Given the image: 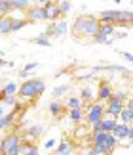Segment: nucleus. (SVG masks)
<instances>
[{
	"instance_id": "nucleus-33",
	"label": "nucleus",
	"mask_w": 133,
	"mask_h": 155,
	"mask_svg": "<svg viewBox=\"0 0 133 155\" xmlns=\"http://www.w3.org/2000/svg\"><path fill=\"white\" fill-rule=\"evenodd\" d=\"M120 56H122L125 61H129V63H133V54H128V52H120Z\"/></svg>"
},
{
	"instance_id": "nucleus-32",
	"label": "nucleus",
	"mask_w": 133,
	"mask_h": 155,
	"mask_svg": "<svg viewBox=\"0 0 133 155\" xmlns=\"http://www.w3.org/2000/svg\"><path fill=\"white\" fill-rule=\"evenodd\" d=\"M114 96H116V98H120V100H122V102H125V100H128V92L120 90V92H114Z\"/></svg>"
},
{
	"instance_id": "nucleus-16",
	"label": "nucleus",
	"mask_w": 133,
	"mask_h": 155,
	"mask_svg": "<svg viewBox=\"0 0 133 155\" xmlns=\"http://www.w3.org/2000/svg\"><path fill=\"white\" fill-rule=\"evenodd\" d=\"M99 127H101V130L103 132H112L114 130V127H116V119L114 117H103V121L99 123Z\"/></svg>"
},
{
	"instance_id": "nucleus-45",
	"label": "nucleus",
	"mask_w": 133,
	"mask_h": 155,
	"mask_svg": "<svg viewBox=\"0 0 133 155\" xmlns=\"http://www.w3.org/2000/svg\"><path fill=\"white\" fill-rule=\"evenodd\" d=\"M36 2H40V4H42V6H44V0H36Z\"/></svg>"
},
{
	"instance_id": "nucleus-44",
	"label": "nucleus",
	"mask_w": 133,
	"mask_h": 155,
	"mask_svg": "<svg viewBox=\"0 0 133 155\" xmlns=\"http://www.w3.org/2000/svg\"><path fill=\"white\" fill-rule=\"evenodd\" d=\"M0 19H2V17H0ZM0 35H2V21H0Z\"/></svg>"
},
{
	"instance_id": "nucleus-48",
	"label": "nucleus",
	"mask_w": 133,
	"mask_h": 155,
	"mask_svg": "<svg viewBox=\"0 0 133 155\" xmlns=\"http://www.w3.org/2000/svg\"><path fill=\"white\" fill-rule=\"evenodd\" d=\"M131 2H133V0H131Z\"/></svg>"
},
{
	"instance_id": "nucleus-2",
	"label": "nucleus",
	"mask_w": 133,
	"mask_h": 155,
	"mask_svg": "<svg viewBox=\"0 0 133 155\" xmlns=\"http://www.w3.org/2000/svg\"><path fill=\"white\" fill-rule=\"evenodd\" d=\"M103 117H105V105L101 102H91V104H86V109H84V121L88 124H93L95 123H101Z\"/></svg>"
},
{
	"instance_id": "nucleus-12",
	"label": "nucleus",
	"mask_w": 133,
	"mask_h": 155,
	"mask_svg": "<svg viewBox=\"0 0 133 155\" xmlns=\"http://www.w3.org/2000/svg\"><path fill=\"white\" fill-rule=\"evenodd\" d=\"M101 23H118V17H120V10H105L97 15Z\"/></svg>"
},
{
	"instance_id": "nucleus-1",
	"label": "nucleus",
	"mask_w": 133,
	"mask_h": 155,
	"mask_svg": "<svg viewBox=\"0 0 133 155\" xmlns=\"http://www.w3.org/2000/svg\"><path fill=\"white\" fill-rule=\"evenodd\" d=\"M44 90H46V82L42 79H25V82H21L17 94H19L21 102H29V105H32L34 102H38V98L44 94Z\"/></svg>"
},
{
	"instance_id": "nucleus-43",
	"label": "nucleus",
	"mask_w": 133,
	"mask_h": 155,
	"mask_svg": "<svg viewBox=\"0 0 133 155\" xmlns=\"http://www.w3.org/2000/svg\"><path fill=\"white\" fill-rule=\"evenodd\" d=\"M4 65H8V63H6L4 59H0V67H4Z\"/></svg>"
},
{
	"instance_id": "nucleus-5",
	"label": "nucleus",
	"mask_w": 133,
	"mask_h": 155,
	"mask_svg": "<svg viewBox=\"0 0 133 155\" xmlns=\"http://www.w3.org/2000/svg\"><path fill=\"white\" fill-rule=\"evenodd\" d=\"M112 86H110V82L108 81H105V79H101L99 81V88H97V102H101V104H107L108 100H110V96H112Z\"/></svg>"
},
{
	"instance_id": "nucleus-27",
	"label": "nucleus",
	"mask_w": 133,
	"mask_h": 155,
	"mask_svg": "<svg viewBox=\"0 0 133 155\" xmlns=\"http://www.w3.org/2000/svg\"><path fill=\"white\" fill-rule=\"evenodd\" d=\"M69 109H76V107H82V100L80 98H76V96H70L69 100H66V104H65Z\"/></svg>"
},
{
	"instance_id": "nucleus-14",
	"label": "nucleus",
	"mask_w": 133,
	"mask_h": 155,
	"mask_svg": "<svg viewBox=\"0 0 133 155\" xmlns=\"http://www.w3.org/2000/svg\"><path fill=\"white\" fill-rule=\"evenodd\" d=\"M116 27H125V29H129L133 27V12H120V17H118V23H116Z\"/></svg>"
},
{
	"instance_id": "nucleus-10",
	"label": "nucleus",
	"mask_w": 133,
	"mask_h": 155,
	"mask_svg": "<svg viewBox=\"0 0 133 155\" xmlns=\"http://www.w3.org/2000/svg\"><path fill=\"white\" fill-rule=\"evenodd\" d=\"M48 109H50V113L57 119V121H59V119H63L65 115H69V107H66L65 104H61V102H57V100H55V102H51Z\"/></svg>"
},
{
	"instance_id": "nucleus-19",
	"label": "nucleus",
	"mask_w": 133,
	"mask_h": 155,
	"mask_svg": "<svg viewBox=\"0 0 133 155\" xmlns=\"http://www.w3.org/2000/svg\"><path fill=\"white\" fill-rule=\"evenodd\" d=\"M29 19H23V17H11V33H15V31H21L23 27H27L29 25Z\"/></svg>"
},
{
	"instance_id": "nucleus-42",
	"label": "nucleus",
	"mask_w": 133,
	"mask_h": 155,
	"mask_svg": "<svg viewBox=\"0 0 133 155\" xmlns=\"http://www.w3.org/2000/svg\"><path fill=\"white\" fill-rule=\"evenodd\" d=\"M46 2H48V4H53V2H57V0H44V4H46Z\"/></svg>"
},
{
	"instance_id": "nucleus-9",
	"label": "nucleus",
	"mask_w": 133,
	"mask_h": 155,
	"mask_svg": "<svg viewBox=\"0 0 133 155\" xmlns=\"http://www.w3.org/2000/svg\"><path fill=\"white\" fill-rule=\"evenodd\" d=\"M99 31V17L86 15V27H84V37H93Z\"/></svg>"
},
{
	"instance_id": "nucleus-34",
	"label": "nucleus",
	"mask_w": 133,
	"mask_h": 155,
	"mask_svg": "<svg viewBox=\"0 0 133 155\" xmlns=\"http://www.w3.org/2000/svg\"><path fill=\"white\" fill-rule=\"evenodd\" d=\"M36 67H38V63L32 61V63H27L25 67H23V71H27V73H29V71H32V69H36Z\"/></svg>"
},
{
	"instance_id": "nucleus-36",
	"label": "nucleus",
	"mask_w": 133,
	"mask_h": 155,
	"mask_svg": "<svg viewBox=\"0 0 133 155\" xmlns=\"http://www.w3.org/2000/svg\"><path fill=\"white\" fill-rule=\"evenodd\" d=\"M46 147H48V150H51V147H55V140H48V142H46Z\"/></svg>"
},
{
	"instance_id": "nucleus-23",
	"label": "nucleus",
	"mask_w": 133,
	"mask_h": 155,
	"mask_svg": "<svg viewBox=\"0 0 133 155\" xmlns=\"http://www.w3.org/2000/svg\"><path fill=\"white\" fill-rule=\"evenodd\" d=\"M14 8H11V0H0V17L10 15Z\"/></svg>"
},
{
	"instance_id": "nucleus-39",
	"label": "nucleus",
	"mask_w": 133,
	"mask_h": 155,
	"mask_svg": "<svg viewBox=\"0 0 133 155\" xmlns=\"http://www.w3.org/2000/svg\"><path fill=\"white\" fill-rule=\"evenodd\" d=\"M19 77H21V79H27V77H29V73H27V71H23V69H21V71H19Z\"/></svg>"
},
{
	"instance_id": "nucleus-8",
	"label": "nucleus",
	"mask_w": 133,
	"mask_h": 155,
	"mask_svg": "<svg viewBox=\"0 0 133 155\" xmlns=\"http://www.w3.org/2000/svg\"><path fill=\"white\" fill-rule=\"evenodd\" d=\"M19 151H21V155H38V144H36V140H31V138L23 136Z\"/></svg>"
},
{
	"instance_id": "nucleus-15",
	"label": "nucleus",
	"mask_w": 133,
	"mask_h": 155,
	"mask_svg": "<svg viewBox=\"0 0 133 155\" xmlns=\"http://www.w3.org/2000/svg\"><path fill=\"white\" fill-rule=\"evenodd\" d=\"M74 150H76V146L72 144L70 140H66V138H65V140L61 142V144L57 146L55 155H72V151H74Z\"/></svg>"
},
{
	"instance_id": "nucleus-31",
	"label": "nucleus",
	"mask_w": 133,
	"mask_h": 155,
	"mask_svg": "<svg viewBox=\"0 0 133 155\" xmlns=\"http://www.w3.org/2000/svg\"><path fill=\"white\" fill-rule=\"evenodd\" d=\"M17 102H19V98H17L15 94H8V96H6V100H4L6 105H15Z\"/></svg>"
},
{
	"instance_id": "nucleus-29",
	"label": "nucleus",
	"mask_w": 133,
	"mask_h": 155,
	"mask_svg": "<svg viewBox=\"0 0 133 155\" xmlns=\"http://www.w3.org/2000/svg\"><path fill=\"white\" fill-rule=\"evenodd\" d=\"M65 92H69V84H61V86H57L51 94H53V98H61Z\"/></svg>"
},
{
	"instance_id": "nucleus-18",
	"label": "nucleus",
	"mask_w": 133,
	"mask_h": 155,
	"mask_svg": "<svg viewBox=\"0 0 133 155\" xmlns=\"http://www.w3.org/2000/svg\"><path fill=\"white\" fill-rule=\"evenodd\" d=\"M69 119L72 123H76V124H80L84 121V109L82 107H76V109H69Z\"/></svg>"
},
{
	"instance_id": "nucleus-11",
	"label": "nucleus",
	"mask_w": 133,
	"mask_h": 155,
	"mask_svg": "<svg viewBox=\"0 0 133 155\" xmlns=\"http://www.w3.org/2000/svg\"><path fill=\"white\" fill-rule=\"evenodd\" d=\"M84 27H86V15H78L74 23H72V37L76 40H80V37H84Z\"/></svg>"
},
{
	"instance_id": "nucleus-17",
	"label": "nucleus",
	"mask_w": 133,
	"mask_h": 155,
	"mask_svg": "<svg viewBox=\"0 0 133 155\" xmlns=\"http://www.w3.org/2000/svg\"><path fill=\"white\" fill-rule=\"evenodd\" d=\"M128 128H129V124H125V123H116V127H114L112 134L116 136L118 140H125V136H128Z\"/></svg>"
},
{
	"instance_id": "nucleus-3",
	"label": "nucleus",
	"mask_w": 133,
	"mask_h": 155,
	"mask_svg": "<svg viewBox=\"0 0 133 155\" xmlns=\"http://www.w3.org/2000/svg\"><path fill=\"white\" fill-rule=\"evenodd\" d=\"M19 146H21V136H19V130H14L8 132L4 136V151L6 155H19Z\"/></svg>"
},
{
	"instance_id": "nucleus-46",
	"label": "nucleus",
	"mask_w": 133,
	"mask_h": 155,
	"mask_svg": "<svg viewBox=\"0 0 133 155\" xmlns=\"http://www.w3.org/2000/svg\"><path fill=\"white\" fill-rule=\"evenodd\" d=\"M0 155H6V153H0Z\"/></svg>"
},
{
	"instance_id": "nucleus-47",
	"label": "nucleus",
	"mask_w": 133,
	"mask_h": 155,
	"mask_svg": "<svg viewBox=\"0 0 133 155\" xmlns=\"http://www.w3.org/2000/svg\"><path fill=\"white\" fill-rule=\"evenodd\" d=\"M50 155H55V153H50Z\"/></svg>"
},
{
	"instance_id": "nucleus-37",
	"label": "nucleus",
	"mask_w": 133,
	"mask_h": 155,
	"mask_svg": "<svg viewBox=\"0 0 133 155\" xmlns=\"http://www.w3.org/2000/svg\"><path fill=\"white\" fill-rule=\"evenodd\" d=\"M2 151H4V136L0 134V153H2Z\"/></svg>"
},
{
	"instance_id": "nucleus-25",
	"label": "nucleus",
	"mask_w": 133,
	"mask_h": 155,
	"mask_svg": "<svg viewBox=\"0 0 133 155\" xmlns=\"http://www.w3.org/2000/svg\"><path fill=\"white\" fill-rule=\"evenodd\" d=\"M32 42H34L36 46H50V44H51V42H50V37H46L44 33L38 35V37H34V38H32Z\"/></svg>"
},
{
	"instance_id": "nucleus-28",
	"label": "nucleus",
	"mask_w": 133,
	"mask_h": 155,
	"mask_svg": "<svg viewBox=\"0 0 133 155\" xmlns=\"http://www.w3.org/2000/svg\"><path fill=\"white\" fill-rule=\"evenodd\" d=\"M2 90H4L6 94H17V90H19V86H17L15 82H6Z\"/></svg>"
},
{
	"instance_id": "nucleus-20",
	"label": "nucleus",
	"mask_w": 133,
	"mask_h": 155,
	"mask_svg": "<svg viewBox=\"0 0 133 155\" xmlns=\"http://www.w3.org/2000/svg\"><path fill=\"white\" fill-rule=\"evenodd\" d=\"M118 138H116V136H114L112 132H107V138H105V146H107V150L108 151H114V150H116V147H118Z\"/></svg>"
},
{
	"instance_id": "nucleus-21",
	"label": "nucleus",
	"mask_w": 133,
	"mask_h": 155,
	"mask_svg": "<svg viewBox=\"0 0 133 155\" xmlns=\"http://www.w3.org/2000/svg\"><path fill=\"white\" fill-rule=\"evenodd\" d=\"M118 119H120L122 123H125V124H133V109H129V107L125 105L124 109H122V113H120Z\"/></svg>"
},
{
	"instance_id": "nucleus-30",
	"label": "nucleus",
	"mask_w": 133,
	"mask_h": 155,
	"mask_svg": "<svg viewBox=\"0 0 133 155\" xmlns=\"http://www.w3.org/2000/svg\"><path fill=\"white\" fill-rule=\"evenodd\" d=\"M59 4V10H61V14L66 15L70 12V0H61V2H57Z\"/></svg>"
},
{
	"instance_id": "nucleus-13",
	"label": "nucleus",
	"mask_w": 133,
	"mask_h": 155,
	"mask_svg": "<svg viewBox=\"0 0 133 155\" xmlns=\"http://www.w3.org/2000/svg\"><path fill=\"white\" fill-rule=\"evenodd\" d=\"M44 134V127H42V124H31V127H29L27 130H25V138H31V140H36L38 142V138L40 136Z\"/></svg>"
},
{
	"instance_id": "nucleus-38",
	"label": "nucleus",
	"mask_w": 133,
	"mask_h": 155,
	"mask_svg": "<svg viewBox=\"0 0 133 155\" xmlns=\"http://www.w3.org/2000/svg\"><path fill=\"white\" fill-rule=\"evenodd\" d=\"M86 155H99V153H97V150H95V147L91 146V150H89V151H88Z\"/></svg>"
},
{
	"instance_id": "nucleus-40",
	"label": "nucleus",
	"mask_w": 133,
	"mask_h": 155,
	"mask_svg": "<svg viewBox=\"0 0 133 155\" xmlns=\"http://www.w3.org/2000/svg\"><path fill=\"white\" fill-rule=\"evenodd\" d=\"M125 105H128L129 109H133V98H129V100H128V104H125Z\"/></svg>"
},
{
	"instance_id": "nucleus-7",
	"label": "nucleus",
	"mask_w": 133,
	"mask_h": 155,
	"mask_svg": "<svg viewBox=\"0 0 133 155\" xmlns=\"http://www.w3.org/2000/svg\"><path fill=\"white\" fill-rule=\"evenodd\" d=\"M44 10H46V19L48 21H59V19H65V15L61 14L59 10V4L53 2V4H44Z\"/></svg>"
},
{
	"instance_id": "nucleus-26",
	"label": "nucleus",
	"mask_w": 133,
	"mask_h": 155,
	"mask_svg": "<svg viewBox=\"0 0 133 155\" xmlns=\"http://www.w3.org/2000/svg\"><path fill=\"white\" fill-rule=\"evenodd\" d=\"M66 33V19H59L55 21V37H61Z\"/></svg>"
},
{
	"instance_id": "nucleus-41",
	"label": "nucleus",
	"mask_w": 133,
	"mask_h": 155,
	"mask_svg": "<svg viewBox=\"0 0 133 155\" xmlns=\"http://www.w3.org/2000/svg\"><path fill=\"white\" fill-rule=\"evenodd\" d=\"M2 115H4V105L0 104V117H2Z\"/></svg>"
},
{
	"instance_id": "nucleus-6",
	"label": "nucleus",
	"mask_w": 133,
	"mask_h": 155,
	"mask_svg": "<svg viewBox=\"0 0 133 155\" xmlns=\"http://www.w3.org/2000/svg\"><path fill=\"white\" fill-rule=\"evenodd\" d=\"M25 15H27V19L31 21V23L48 21V19H46V10H44V6H31V8L25 12Z\"/></svg>"
},
{
	"instance_id": "nucleus-22",
	"label": "nucleus",
	"mask_w": 133,
	"mask_h": 155,
	"mask_svg": "<svg viewBox=\"0 0 133 155\" xmlns=\"http://www.w3.org/2000/svg\"><path fill=\"white\" fill-rule=\"evenodd\" d=\"M11 8L15 10H21V12H27L31 8V0H11Z\"/></svg>"
},
{
	"instance_id": "nucleus-35",
	"label": "nucleus",
	"mask_w": 133,
	"mask_h": 155,
	"mask_svg": "<svg viewBox=\"0 0 133 155\" xmlns=\"http://www.w3.org/2000/svg\"><path fill=\"white\" fill-rule=\"evenodd\" d=\"M125 140H128L129 144L133 142V124H129V128H128V136H125Z\"/></svg>"
},
{
	"instance_id": "nucleus-24",
	"label": "nucleus",
	"mask_w": 133,
	"mask_h": 155,
	"mask_svg": "<svg viewBox=\"0 0 133 155\" xmlns=\"http://www.w3.org/2000/svg\"><path fill=\"white\" fill-rule=\"evenodd\" d=\"M80 100H82V107L86 105V104H91V102H95V100H93V94H91V90H89V88H82Z\"/></svg>"
},
{
	"instance_id": "nucleus-4",
	"label": "nucleus",
	"mask_w": 133,
	"mask_h": 155,
	"mask_svg": "<svg viewBox=\"0 0 133 155\" xmlns=\"http://www.w3.org/2000/svg\"><path fill=\"white\" fill-rule=\"evenodd\" d=\"M124 107H125V102H122L120 98H116V96L112 94V96H110V100H108V102H107V105H105V115L118 119Z\"/></svg>"
}]
</instances>
